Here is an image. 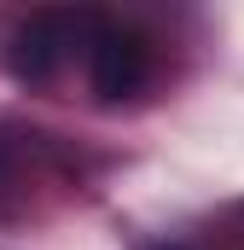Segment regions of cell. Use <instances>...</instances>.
<instances>
[{"instance_id": "cell-1", "label": "cell", "mask_w": 244, "mask_h": 250, "mask_svg": "<svg viewBox=\"0 0 244 250\" xmlns=\"http://www.w3.org/2000/svg\"><path fill=\"white\" fill-rule=\"evenodd\" d=\"M87 76H93V93H99L105 105L134 99V93L151 82V41H145L134 23L93 18V23H87Z\"/></svg>"}, {"instance_id": "cell-2", "label": "cell", "mask_w": 244, "mask_h": 250, "mask_svg": "<svg viewBox=\"0 0 244 250\" xmlns=\"http://www.w3.org/2000/svg\"><path fill=\"white\" fill-rule=\"evenodd\" d=\"M87 23H93V18H76V12H29V18L12 29V53H6L12 76H18L23 87H47L64 70L70 47L87 35Z\"/></svg>"}, {"instance_id": "cell-3", "label": "cell", "mask_w": 244, "mask_h": 250, "mask_svg": "<svg viewBox=\"0 0 244 250\" xmlns=\"http://www.w3.org/2000/svg\"><path fill=\"white\" fill-rule=\"evenodd\" d=\"M157 250H169V245H157Z\"/></svg>"}]
</instances>
